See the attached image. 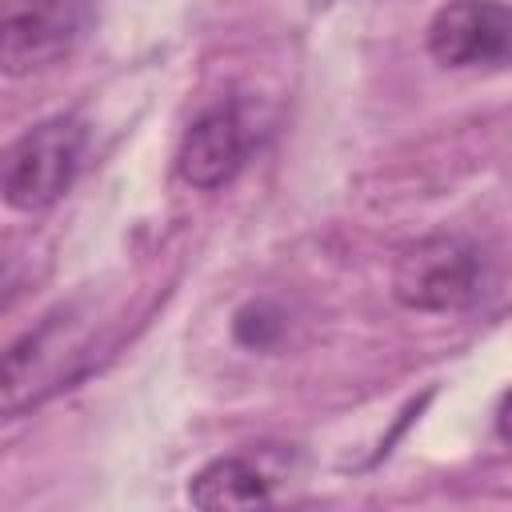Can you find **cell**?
I'll list each match as a JSON object with an SVG mask.
<instances>
[{
	"mask_svg": "<svg viewBox=\"0 0 512 512\" xmlns=\"http://www.w3.org/2000/svg\"><path fill=\"white\" fill-rule=\"evenodd\" d=\"M96 356V320L60 304L0 348V420H12L76 384Z\"/></svg>",
	"mask_w": 512,
	"mask_h": 512,
	"instance_id": "obj_1",
	"label": "cell"
},
{
	"mask_svg": "<svg viewBox=\"0 0 512 512\" xmlns=\"http://www.w3.org/2000/svg\"><path fill=\"white\" fill-rule=\"evenodd\" d=\"M88 132L76 116H52L0 152V200L16 212L52 208L76 180Z\"/></svg>",
	"mask_w": 512,
	"mask_h": 512,
	"instance_id": "obj_2",
	"label": "cell"
},
{
	"mask_svg": "<svg viewBox=\"0 0 512 512\" xmlns=\"http://www.w3.org/2000/svg\"><path fill=\"white\" fill-rule=\"evenodd\" d=\"M92 0H0V76L64 64L92 32Z\"/></svg>",
	"mask_w": 512,
	"mask_h": 512,
	"instance_id": "obj_3",
	"label": "cell"
},
{
	"mask_svg": "<svg viewBox=\"0 0 512 512\" xmlns=\"http://www.w3.org/2000/svg\"><path fill=\"white\" fill-rule=\"evenodd\" d=\"M484 292V260L460 236H424L400 248L392 296L412 312H460Z\"/></svg>",
	"mask_w": 512,
	"mask_h": 512,
	"instance_id": "obj_4",
	"label": "cell"
},
{
	"mask_svg": "<svg viewBox=\"0 0 512 512\" xmlns=\"http://www.w3.org/2000/svg\"><path fill=\"white\" fill-rule=\"evenodd\" d=\"M424 40L444 68H500L512 52V12L504 0H448Z\"/></svg>",
	"mask_w": 512,
	"mask_h": 512,
	"instance_id": "obj_5",
	"label": "cell"
},
{
	"mask_svg": "<svg viewBox=\"0 0 512 512\" xmlns=\"http://www.w3.org/2000/svg\"><path fill=\"white\" fill-rule=\"evenodd\" d=\"M248 148H252V136H248L240 108L216 104L188 124V132L176 148V176L192 188H204V192L224 188L244 168Z\"/></svg>",
	"mask_w": 512,
	"mask_h": 512,
	"instance_id": "obj_6",
	"label": "cell"
},
{
	"mask_svg": "<svg viewBox=\"0 0 512 512\" xmlns=\"http://www.w3.org/2000/svg\"><path fill=\"white\" fill-rule=\"evenodd\" d=\"M188 500L196 508H260L272 504L268 472L248 456H216L188 480Z\"/></svg>",
	"mask_w": 512,
	"mask_h": 512,
	"instance_id": "obj_7",
	"label": "cell"
},
{
	"mask_svg": "<svg viewBox=\"0 0 512 512\" xmlns=\"http://www.w3.org/2000/svg\"><path fill=\"white\" fill-rule=\"evenodd\" d=\"M232 336H236V344H244L252 352L276 348L284 336V312L268 300H252L232 316Z\"/></svg>",
	"mask_w": 512,
	"mask_h": 512,
	"instance_id": "obj_8",
	"label": "cell"
},
{
	"mask_svg": "<svg viewBox=\"0 0 512 512\" xmlns=\"http://www.w3.org/2000/svg\"><path fill=\"white\" fill-rule=\"evenodd\" d=\"M8 292H16V288H12V276H8V268L0 264V304L8 300Z\"/></svg>",
	"mask_w": 512,
	"mask_h": 512,
	"instance_id": "obj_9",
	"label": "cell"
}]
</instances>
